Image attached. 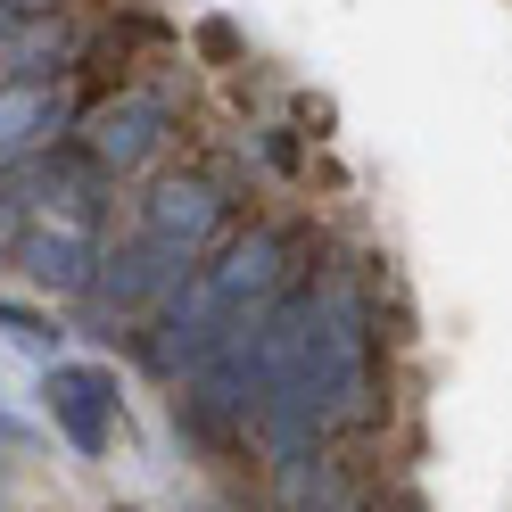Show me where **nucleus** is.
<instances>
[{"label":"nucleus","mask_w":512,"mask_h":512,"mask_svg":"<svg viewBox=\"0 0 512 512\" xmlns=\"http://www.w3.org/2000/svg\"><path fill=\"white\" fill-rule=\"evenodd\" d=\"M100 380H91V372H58V413H67V422H75V438L83 446H100Z\"/></svg>","instance_id":"nucleus-1"}]
</instances>
